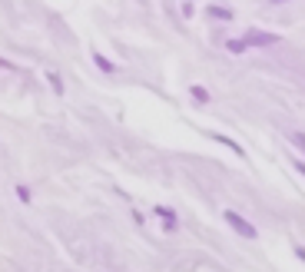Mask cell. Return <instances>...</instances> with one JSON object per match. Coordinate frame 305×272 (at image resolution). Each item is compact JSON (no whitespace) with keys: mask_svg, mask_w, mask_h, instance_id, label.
<instances>
[{"mask_svg":"<svg viewBox=\"0 0 305 272\" xmlns=\"http://www.w3.org/2000/svg\"><path fill=\"white\" fill-rule=\"evenodd\" d=\"M47 83L56 90V93H63V80H60V73H47Z\"/></svg>","mask_w":305,"mask_h":272,"instance_id":"cell-8","label":"cell"},{"mask_svg":"<svg viewBox=\"0 0 305 272\" xmlns=\"http://www.w3.org/2000/svg\"><path fill=\"white\" fill-rule=\"evenodd\" d=\"M272 4H285V0H272Z\"/></svg>","mask_w":305,"mask_h":272,"instance_id":"cell-14","label":"cell"},{"mask_svg":"<svg viewBox=\"0 0 305 272\" xmlns=\"http://www.w3.org/2000/svg\"><path fill=\"white\" fill-rule=\"evenodd\" d=\"M292 166H295L298 173H302V176H305V163H302V160H292Z\"/></svg>","mask_w":305,"mask_h":272,"instance_id":"cell-11","label":"cell"},{"mask_svg":"<svg viewBox=\"0 0 305 272\" xmlns=\"http://www.w3.org/2000/svg\"><path fill=\"white\" fill-rule=\"evenodd\" d=\"M17 199H20V202H30V189H27V186H17Z\"/></svg>","mask_w":305,"mask_h":272,"instance_id":"cell-9","label":"cell"},{"mask_svg":"<svg viewBox=\"0 0 305 272\" xmlns=\"http://www.w3.org/2000/svg\"><path fill=\"white\" fill-rule=\"evenodd\" d=\"M93 63H97V70H100V73H106V77H113V73H116V66H113L103 53H93Z\"/></svg>","mask_w":305,"mask_h":272,"instance_id":"cell-4","label":"cell"},{"mask_svg":"<svg viewBox=\"0 0 305 272\" xmlns=\"http://www.w3.org/2000/svg\"><path fill=\"white\" fill-rule=\"evenodd\" d=\"M225 50H229V53H246L249 43H246V40H225Z\"/></svg>","mask_w":305,"mask_h":272,"instance_id":"cell-7","label":"cell"},{"mask_svg":"<svg viewBox=\"0 0 305 272\" xmlns=\"http://www.w3.org/2000/svg\"><path fill=\"white\" fill-rule=\"evenodd\" d=\"M156 216H160V219H166L169 226H176V213H173L169 206H156Z\"/></svg>","mask_w":305,"mask_h":272,"instance_id":"cell-6","label":"cell"},{"mask_svg":"<svg viewBox=\"0 0 305 272\" xmlns=\"http://www.w3.org/2000/svg\"><path fill=\"white\" fill-rule=\"evenodd\" d=\"M189 96H193V100H196L199 106L212 103V96H209V90H206V87H199V83H193V87H189Z\"/></svg>","mask_w":305,"mask_h":272,"instance_id":"cell-3","label":"cell"},{"mask_svg":"<svg viewBox=\"0 0 305 272\" xmlns=\"http://www.w3.org/2000/svg\"><path fill=\"white\" fill-rule=\"evenodd\" d=\"M206 14L212 17V20H233V17H236V14H233V10H229V7H216V4H212V7L206 10Z\"/></svg>","mask_w":305,"mask_h":272,"instance_id":"cell-5","label":"cell"},{"mask_svg":"<svg viewBox=\"0 0 305 272\" xmlns=\"http://www.w3.org/2000/svg\"><path fill=\"white\" fill-rule=\"evenodd\" d=\"M289 140H292L295 146H302V150H305V133H289Z\"/></svg>","mask_w":305,"mask_h":272,"instance_id":"cell-10","label":"cell"},{"mask_svg":"<svg viewBox=\"0 0 305 272\" xmlns=\"http://www.w3.org/2000/svg\"><path fill=\"white\" fill-rule=\"evenodd\" d=\"M295 256H298V259H302V262H305V249H302V246H295Z\"/></svg>","mask_w":305,"mask_h":272,"instance_id":"cell-13","label":"cell"},{"mask_svg":"<svg viewBox=\"0 0 305 272\" xmlns=\"http://www.w3.org/2000/svg\"><path fill=\"white\" fill-rule=\"evenodd\" d=\"M242 40L249 43V47H275V43H282L279 33H265V30H249Z\"/></svg>","mask_w":305,"mask_h":272,"instance_id":"cell-2","label":"cell"},{"mask_svg":"<svg viewBox=\"0 0 305 272\" xmlns=\"http://www.w3.org/2000/svg\"><path fill=\"white\" fill-rule=\"evenodd\" d=\"M0 66H4V70H14V63H10V60H4V56H0Z\"/></svg>","mask_w":305,"mask_h":272,"instance_id":"cell-12","label":"cell"},{"mask_svg":"<svg viewBox=\"0 0 305 272\" xmlns=\"http://www.w3.org/2000/svg\"><path fill=\"white\" fill-rule=\"evenodd\" d=\"M222 219H225V223H229V226H233L236 232H239L242 239H256V236H259V229H256V226H252V223H249V219H246V216H239L236 209H225V213H222Z\"/></svg>","mask_w":305,"mask_h":272,"instance_id":"cell-1","label":"cell"}]
</instances>
